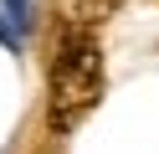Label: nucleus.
<instances>
[{
	"label": "nucleus",
	"instance_id": "1",
	"mask_svg": "<svg viewBox=\"0 0 159 154\" xmlns=\"http://www.w3.org/2000/svg\"><path fill=\"white\" fill-rule=\"evenodd\" d=\"M103 98V51L82 26L67 31L52 57V82H46V118L57 133L82 128V118Z\"/></svg>",
	"mask_w": 159,
	"mask_h": 154
},
{
	"label": "nucleus",
	"instance_id": "2",
	"mask_svg": "<svg viewBox=\"0 0 159 154\" xmlns=\"http://www.w3.org/2000/svg\"><path fill=\"white\" fill-rule=\"evenodd\" d=\"M118 5H123V0H72V16L93 26V21H108V16H113Z\"/></svg>",
	"mask_w": 159,
	"mask_h": 154
},
{
	"label": "nucleus",
	"instance_id": "3",
	"mask_svg": "<svg viewBox=\"0 0 159 154\" xmlns=\"http://www.w3.org/2000/svg\"><path fill=\"white\" fill-rule=\"evenodd\" d=\"M11 21H16V26H26V0H11Z\"/></svg>",
	"mask_w": 159,
	"mask_h": 154
}]
</instances>
